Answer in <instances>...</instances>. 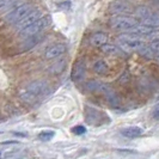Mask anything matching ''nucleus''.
<instances>
[{
	"label": "nucleus",
	"instance_id": "nucleus-1",
	"mask_svg": "<svg viewBox=\"0 0 159 159\" xmlns=\"http://www.w3.org/2000/svg\"><path fill=\"white\" fill-rule=\"evenodd\" d=\"M117 43L122 47V49L127 52H139L145 46L143 39L133 36L130 34H123L117 37Z\"/></svg>",
	"mask_w": 159,
	"mask_h": 159
},
{
	"label": "nucleus",
	"instance_id": "nucleus-2",
	"mask_svg": "<svg viewBox=\"0 0 159 159\" xmlns=\"http://www.w3.org/2000/svg\"><path fill=\"white\" fill-rule=\"evenodd\" d=\"M32 11V6L30 4H22L15 7L11 12H8L5 16V20L10 24H17L22 20L26 15H29Z\"/></svg>",
	"mask_w": 159,
	"mask_h": 159
},
{
	"label": "nucleus",
	"instance_id": "nucleus-3",
	"mask_svg": "<svg viewBox=\"0 0 159 159\" xmlns=\"http://www.w3.org/2000/svg\"><path fill=\"white\" fill-rule=\"evenodd\" d=\"M48 23H49V18L42 16L40 19L36 20L35 23H32L31 25H29V26L24 28L23 30H20V31H19V35H20V37L26 39V37H30V36H34V35L41 34V32L47 28Z\"/></svg>",
	"mask_w": 159,
	"mask_h": 159
},
{
	"label": "nucleus",
	"instance_id": "nucleus-4",
	"mask_svg": "<svg viewBox=\"0 0 159 159\" xmlns=\"http://www.w3.org/2000/svg\"><path fill=\"white\" fill-rule=\"evenodd\" d=\"M138 22L133 18H129V17H115L112 18L110 25L114 30H117V31H125L129 32L133 28H135L138 25Z\"/></svg>",
	"mask_w": 159,
	"mask_h": 159
},
{
	"label": "nucleus",
	"instance_id": "nucleus-5",
	"mask_svg": "<svg viewBox=\"0 0 159 159\" xmlns=\"http://www.w3.org/2000/svg\"><path fill=\"white\" fill-rule=\"evenodd\" d=\"M26 90L36 96L48 95V92L50 91L49 84H48L46 80H35V81H31L26 86Z\"/></svg>",
	"mask_w": 159,
	"mask_h": 159
},
{
	"label": "nucleus",
	"instance_id": "nucleus-6",
	"mask_svg": "<svg viewBox=\"0 0 159 159\" xmlns=\"http://www.w3.org/2000/svg\"><path fill=\"white\" fill-rule=\"evenodd\" d=\"M41 17H42L41 11H39V10H32L29 15H26L22 20H19V22L16 24L17 25L16 29L18 31H20V30H23L24 28H26V26L31 25L32 23H35L36 20H39Z\"/></svg>",
	"mask_w": 159,
	"mask_h": 159
},
{
	"label": "nucleus",
	"instance_id": "nucleus-7",
	"mask_svg": "<svg viewBox=\"0 0 159 159\" xmlns=\"http://www.w3.org/2000/svg\"><path fill=\"white\" fill-rule=\"evenodd\" d=\"M67 47L64 43H57L54 44L52 47H49L44 53V57L47 60H52V59H57V57H61L66 53Z\"/></svg>",
	"mask_w": 159,
	"mask_h": 159
},
{
	"label": "nucleus",
	"instance_id": "nucleus-8",
	"mask_svg": "<svg viewBox=\"0 0 159 159\" xmlns=\"http://www.w3.org/2000/svg\"><path fill=\"white\" fill-rule=\"evenodd\" d=\"M85 75H86L85 62L83 60L75 61L74 66H73V71H72V79L74 81H81L85 79Z\"/></svg>",
	"mask_w": 159,
	"mask_h": 159
},
{
	"label": "nucleus",
	"instance_id": "nucleus-9",
	"mask_svg": "<svg viewBox=\"0 0 159 159\" xmlns=\"http://www.w3.org/2000/svg\"><path fill=\"white\" fill-rule=\"evenodd\" d=\"M43 40H44V35H42V34H37V35H34L30 37H26L25 41L22 43V49L23 50H30V49L36 47L37 44H40Z\"/></svg>",
	"mask_w": 159,
	"mask_h": 159
},
{
	"label": "nucleus",
	"instance_id": "nucleus-10",
	"mask_svg": "<svg viewBox=\"0 0 159 159\" xmlns=\"http://www.w3.org/2000/svg\"><path fill=\"white\" fill-rule=\"evenodd\" d=\"M85 89L88 91H91V92H102V93H104L110 89V86L102 83V81H98V80H90L85 84Z\"/></svg>",
	"mask_w": 159,
	"mask_h": 159
},
{
	"label": "nucleus",
	"instance_id": "nucleus-11",
	"mask_svg": "<svg viewBox=\"0 0 159 159\" xmlns=\"http://www.w3.org/2000/svg\"><path fill=\"white\" fill-rule=\"evenodd\" d=\"M90 44L92 47H102L103 44H105L108 42V35L105 32H95L91 37H90Z\"/></svg>",
	"mask_w": 159,
	"mask_h": 159
},
{
	"label": "nucleus",
	"instance_id": "nucleus-12",
	"mask_svg": "<svg viewBox=\"0 0 159 159\" xmlns=\"http://www.w3.org/2000/svg\"><path fill=\"white\" fill-rule=\"evenodd\" d=\"M143 133V130L140 127H127L123 128L121 130V134L126 138H129V139H135V138H139L141 136Z\"/></svg>",
	"mask_w": 159,
	"mask_h": 159
},
{
	"label": "nucleus",
	"instance_id": "nucleus-13",
	"mask_svg": "<svg viewBox=\"0 0 159 159\" xmlns=\"http://www.w3.org/2000/svg\"><path fill=\"white\" fill-rule=\"evenodd\" d=\"M101 50L103 52L104 54H107V55L122 56V50H121L117 46H115V44H110V43H108V42L101 47Z\"/></svg>",
	"mask_w": 159,
	"mask_h": 159
},
{
	"label": "nucleus",
	"instance_id": "nucleus-14",
	"mask_svg": "<svg viewBox=\"0 0 159 159\" xmlns=\"http://www.w3.org/2000/svg\"><path fill=\"white\" fill-rule=\"evenodd\" d=\"M65 67H66V59H62V57H61V59L56 60L53 65H50L49 72H50L52 74H60V73L65 70Z\"/></svg>",
	"mask_w": 159,
	"mask_h": 159
},
{
	"label": "nucleus",
	"instance_id": "nucleus-15",
	"mask_svg": "<svg viewBox=\"0 0 159 159\" xmlns=\"http://www.w3.org/2000/svg\"><path fill=\"white\" fill-rule=\"evenodd\" d=\"M93 71L97 74H101V75H105L109 73V65L107 64L104 60H98L93 64Z\"/></svg>",
	"mask_w": 159,
	"mask_h": 159
},
{
	"label": "nucleus",
	"instance_id": "nucleus-16",
	"mask_svg": "<svg viewBox=\"0 0 159 159\" xmlns=\"http://www.w3.org/2000/svg\"><path fill=\"white\" fill-rule=\"evenodd\" d=\"M141 23L146 24L148 26H152V28H156V26H159V17L157 15H153V13H150L148 16H146L145 18H143V22Z\"/></svg>",
	"mask_w": 159,
	"mask_h": 159
},
{
	"label": "nucleus",
	"instance_id": "nucleus-17",
	"mask_svg": "<svg viewBox=\"0 0 159 159\" xmlns=\"http://www.w3.org/2000/svg\"><path fill=\"white\" fill-rule=\"evenodd\" d=\"M103 95L105 96L107 101H108L109 103L111 104V105H119V103H120L119 96L116 95V92H115V91H112L111 88L109 89V90H108L107 92H104Z\"/></svg>",
	"mask_w": 159,
	"mask_h": 159
},
{
	"label": "nucleus",
	"instance_id": "nucleus-18",
	"mask_svg": "<svg viewBox=\"0 0 159 159\" xmlns=\"http://www.w3.org/2000/svg\"><path fill=\"white\" fill-rule=\"evenodd\" d=\"M19 97H20V99L23 101L24 103H29V104L34 103V102L36 101V98H37V96L31 93V92L28 91V90H26V92H22V93L19 95Z\"/></svg>",
	"mask_w": 159,
	"mask_h": 159
},
{
	"label": "nucleus",
	"instance_id": "nucleus-19",
	"mask_svg": "<svg viewBox=\"0 0 159 159\" xmlns=\"http://www.w3.org/2000/svg\"><path fill=\"white\" fill-rule=\"evenodd\" d=\"M111 11L115 12V13H123V12H128L129 7H128L126 4H123V2H115L112 5Z\"/></svg>",
	"mask_w": 159,
	"mask_h": 159
},
{
	"label": "nucleus",
	"instance_id": "nucleus-20",
	"mask_svg": "<svg viewBox=\"0 0 159 159\" xmlns=\"http://www.w3.org/2000/svg\"><path fill=\"white\" fill-rule=\"evenodd\" d=\"M139 53L143 56V57H146V59H153L154 57V53L152 52V49L150 48V46H143L140 50H139Z\"/></svg>",
	"mask_w": 159,
	"mask_h": 159
},
{
	"label": "nucleus",
	"instance_id": "nucleus-21",
	"mask_svg": "<svg viewBox=\"0 0 159 159\" xmlns=\"http://www.w3.org/2000/svg\"><path fill=\"white\" fill-rule=\"evenodd\" d=\"M55 135V133L54 132H52V130H48V132H42L39 134V139H40L41 141H49V140H52L53 138Z\"/></svg>",
	"mask_w": 159,
	"mask_h": 159
},
{
	"label": "nucleus",
	"instance_id": "nucleus-22",
	"mask_svg": "<svg viewBox=\"0 0 159 159\" xmlns=\"http://www.w3.org/2000/svg\"><path fill=\"white\" fill-rule=\"evenodd\" d=\"M16 1L17 0H0V12L7 10L11 6H13L16 4Z\"/></svg>",
	"mask_w": 159,
	"mask_h": 159
},
{
	"label": "nucleus",
	"instance_id": "nucleus-23",
	"mask_svg": "<svg viewBox=\"0 0 159 159\" xmlns=\"http://www.w3.org/2000/svg\"><path fill=\"white\" fill-rule=\"evenodd\" d=\"M150 48L152 49V52L154 53L156 56H159V40H156L150 43Z\"/></svg>",
	"mask_w": 159,
	"mask_h": 159
},
{
	"label": "nucleus",
	"instance_id": "nucleus-24",
	"mask_svg": "<svg viewBox=\"0 0 159 159\" xmlns=\"http://www.w3.org/2000/svg\"><path fill=\"white\" fill-rule=\"evenodd\" d=\"M72 132L74 134H77V135H81V134H84L86 132V128L84 127V126H75V127L72 129Z\"/></svg>",
	"mask_w": 159,
	"mask_h": 159
},
{
	"label": "nucleus",
	"instance_id": "nucleus-25",
	"mask_svg": "<svg viewBox=\"0 0 159 159\" xmlns=\"http://www.w3.org/2000/svg\"><path fill=\"white\" fill-rule=\"evenodd\" d=\"M128 80H129V74H128L127 72H125V73H122V75L119 78V83L120 84H126V83H128Z\"/></svg>",
	"mask_w": 159,
	"mask_h": 159
},
{
	"label": "nucleus",
	"instance_id": "nucleus-26",
	"mask_svg": "<svg viewBox=\"0 0 159 159\" xmlns=\"http://www.w3.org/2000/svg\"><path fill=\"white\" fill-rule=\"evenodd\" d=\"M153 117H154L156 120H159V109L154 111V114H153Z\"/></svg>",
	"mask_w": 159,
	"mask_h": 159
},
{
	"label": "nucleus",
	"instance_id": "nucleus-27",
	"mask_svg": "<svg viewBox=\"0 0 159 159\" xmlns=\"http://www.w3.org/2000/svg\"><path fill=\"white\" fill-rule=\"evenodd\" d=\"M4 145H7V143H17V141H15V140H11V141H4Z\"/></svg>",
	"mask_w": 159,
	"mask_h": 159
},
{
	"label": "nucleus",
	"instance_id": "nucleus-28",
	"mask_svg": "<svg viewBox=\"0 0 159 159\" xmlns=\"http://www.w3.org/2000/svg\"><path fill=\"white\" fill-rule=\"evenodd\" d=\"M157 60H158V62H159V56H157Z\"/></svg>",
	"mask_w": 159,
	"mask_h": 159
},
{
	"label": "nucleus",
	"instance_id": "nucleus-29",
	"mask_svg": "<svg viewBox=\"0 0 159 159\" xmlns=\"http://www.w3.org/2000/svg\"><path fill=\"white\" fill-rule=\"evenodd\" d=\"M0 133H1V132H0Z\"/></svg>",
	"mask_w": 159,
	"mask_h": 159
},
{
	"label": "nucleus",
	"instance_id": "nucleus-30",
	"mask_svg": "<svg viewBox=\"0 0 159 159\" xmlns=\"http://www.w3.org/2000/svg\"><path fill=\"white\" fill-rule=\"evenodd\" d=\"M0 156H1V154H0Z\"/></svg>",
	"mask_w": 159,
	"mask_h": 159
}]
</instances>
